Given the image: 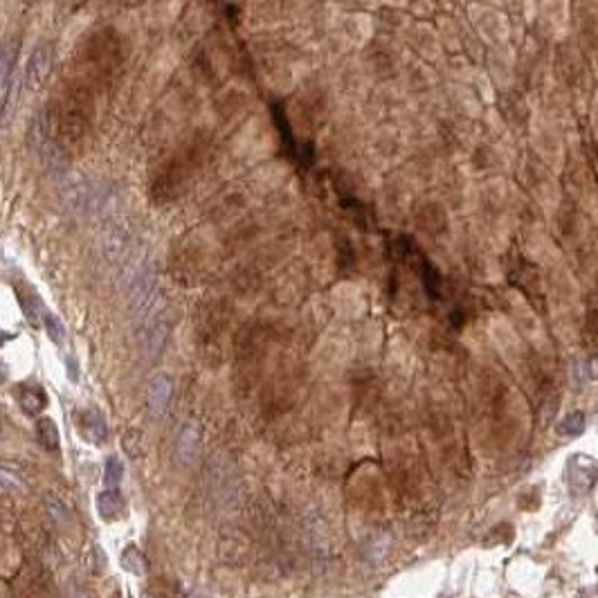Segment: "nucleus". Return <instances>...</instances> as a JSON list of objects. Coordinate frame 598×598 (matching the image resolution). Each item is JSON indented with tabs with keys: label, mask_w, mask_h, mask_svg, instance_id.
<instances>
[{
	"label": "nucleus",
	"mask_w": 598,
	"mask_h": 598,
	"mask_svg": "<svg viewBox=\"0 0 598 598\" xmlns=\"http://www.w3.org/2000/svg\"><path fill=\"white\" fill-rule=\"evenodd\" d=\"M131 308L138 313V315H147V313L153 308V304L158 299V270L153 263L142 265L138 274L131 281Z\"/></svg>",
	"instance_id": "f257e3e1"
},
{
	"label": "nucleus",
	"mask_w": 598,
	"mask_h": 598,
	"mask_svg": "<svg viewBox=\"0 0 598 598\" xmlns=\"http://www.w3.org/2000/svg\"><path fill=\"white\" fill-rule=\"evenodd\" d=\"M50 72H52V54H50V47L41 45L36 47L32 52L30 61H27L25 70H23V81H25V88L27 90H41L45 81L50 79Z\"/></svg>",
	"instance_id": "f03ea898"
},
{
	"label": "nucleus",
	"mask_w": 598,
	"mask_h": 598,
	"mask_svg": "<svg viewBox=\"0 0 598 598\" xmlns=\"http://www.w3.org/2000/svg\"><path fill=\"white\" fill-rule=\"evenodd\" d=\"M171 392H174V383H171L167 374H158L151 378L147 387V410L153 419H163L171 401Z\"/></svg>",
	"instance_id": "7ed1b4c3"
},
{
	"label": "nucleus",
	"mask_w": 598,
	"mask_h": 598,
	"mask_svg": "<svg viewBox=\"0 0 598 598\" xmlns=\"http://www.w3.org/2000/svg\"><path fill=\"white\" fill-rule=\"evenodd\" d=\"M25 85L23 81V74L18 72V68L12 72V77H9V81L5 83L3 88V106H0V122L3 124H9V122L14 119L16 110H18V101H21V88Z\"/></svg>",
	"instance_id": "20e7f679"
},
{
	"label": "nucleus",
	"mask_w": 598,
	"mask_h": 598,
	"mask_svg": "<svg viewBox=\"0 0 598 598\" xmlns=\"http://www.w3.org/2000/svg\"><path fill=\"white\" fill-rule=\"evenodd\" d=\"M27 140H30V147L41 153V151L50 144V117H47V110L41 108L30 122V128H27Z\"/></svg>",
	"instance_id": "39448f33"
},
{
	"label": "nucleus",
	"mask_w": 598,
	"mask_h": 598,
	"mask_svg": "<svg viewBox=\"0 0 598 598\" xmlns=\"http://www.w3.org/2000/svg\"><path fill=\"white\" fill-rule=\"evenodd\" d=\"M196 450H198V427L187 423L183 427V432L178 436V443H176V454H178V461L183 466H189L196 457Z\"/></svg>",
	"instance_id": "423d86ee"
},
{
	"label": "nucleus",
	"mask_w": 598,
	"mask_h": 598,
	"mask_svg": "<svg viewBox=\"0 0 598 598\" xmlns=\"http://www.w3.org/2000/svg\"><path fill=\"white\" fill-rule=\"evenodd\" d=\"M81 427H83L85 439H90L92 443H103V441H106L108 427H106V421H103V416L99 412H94V410L83 412Z\"/></svg>",
	"instance_id": "0eeeda50"
},
{
	"label": "nucleus",
	"mask_w": 598,
	"mask_h": 598,
	"mask_svg": "<svg viewBox=\"0 0 598 598\" xmlns=\"http://www.w3.org/2000/svg\"><path fill=\"white\" fill-rule=\"evenodd\" d=\"M124 510V499L117 490H103L97 495V513L101 520H117Z\"/></svg>",
	"instance_id": "6e6552de"
},
{
	"label": "nucleus",
	"mask_w": 598,
	"mask_h": 598,
	"mask_svg": "<svg viewBox=\"0 0 598 598\" xmlns=\"http://www.w3.org/2000/svg\"><path fill=\"white\" fill-rule=\"evenodd\" d=\"M167 335H169V324L165 319H158L153 322L149 329H147V356L151 360H156L160 356V351H163L165 342H167Z\"/></svg>",
	"instance_id": "1a4fd4ad"
},
{
	"label": "nucleus",
	"mask_w": 598,
	"mask_h": 598,
	"mask_svg": "<svg viewBox=\"0 0 598 598\" xmlns=\"http://www.w3.org/2000/svg\"><path fill=\"white\" fill-rule=\"evenodd\" d=\"M36 434H39V441L45 450H50V452L59 450V427H56L52 419L41 416V419L36 421Z\"/></svg>",
	"instance_id": "9d476101"
},
{
	"label": "nucleus",
	"mask_w": 598,
	"mask_h": 598,
	"mask_svg": "<svg viewBox=\"0 0 598 598\" xmlns=\"http://www.w3.org/2000/svg\"><path fill=\"white\" fill-rule=\"evenodd\" d=\"M45 405H47V396L41 387H30L21 392V407L25 414H30V416L41 414L45 410Z\"/></svg>",
	"instance_id": "9b49d317"
},
{
	"label": "nucleus",
	"mask_w": 598,
	"mask_h": 598,
	"mask_svg": "<svg viewBox=\"0 0 598 598\" xmlns=\"http://www.w3.org/2000/svg\"><path fill=\"white\" fill-rule=\"evenodd\" d=\"M122 567H124L126 572L135 574V576L147 574V569H149V565H147V556L142 554L135 545H128V547L124 549V554H122Z\"/></svg>",
	"instance_id": "f8f14e48"
},
{
	"label": "nucleus",
	"mask_w": 598,
	"mask_h": 598,
	"mask_svg": "<svg viewBox=\"0 0 598 598\" xmlns=\"http://www.w3.org/2000/svg\"><path fill=\"white\" fill-rule=\"evenodd\" d=\"M16 70V41H7L0 47V88H5V83L12 77Z\"/></svg>",
	"instance_id": "ddd939ff"
},
{
	"label": "nucleus",
	"mask_w": 598,
	"mask_h": 598,
	"mask_svg": "<svg viewBox=\"0 0 598 598\" xmlns=\"http://www.w3.org/2000/svg\"><path fill=\"white\" fill-rule=\"evenodd\" d=\"M122 477H124V463L119 461V457H108L103 466V488L117 490Z\"/></svg>",
	"instance_id": "4468645a"
},
{
	"label": "nucleus",
	"mask_w": 598,
	"mask_h": 598,
	"mask_svg": "<svg viewBox=\"0 0 598 598\" xmlns=\"http://www.w3.org/2000/svg\"><path fill=\"white\" fill-rule=\"evenodd\" d=\"M583 430H585V414L583 412H574V414L565 416L558 425V432L563 436H578V434H583Z\"/></svg>",
	"instance_id": "2eb2a0df"
},
{
	"label": "nucleus",
	"mask_w": 598,
	"mask_h": 598,
	"mask_svg": "<svg viewBox=\"0 0 598 598\" xmlns=\"http://www.w3.org/2000/svg\"><path fill=\"white\" fill-rule=\"evenodd\" d=\"M43 324H45L47 335H50V340L54 342V344H63V342H65V329L59 322V317H54V315H50V313H45Z\"/></svg>",
	"instance_id": "dca6fc26"
},
{
	"label": "nucleus",
	"mask_w": 598,
	"mask_h": 598,
	"mask_svg": "<svg viewBox=\"0 0 598 598\" xmlns=\"http://www.w3.org/2000/svg\"><path fill=\"white\" fill-rule=\"evenodd\" d=\"M43 499H45V506H47V510H50V515H52L54 520L63 522L65 517H68V508H65V504L54 495V492H45Z\"/></svg>",
	"instance_id": "f3484780"
},
{
	"label": "nucleus",
	"mask_w": 598,
	"mask_h": 598,
	"mask_svg": "<svg viewBox=\"0 0 598 598\" xmlns=\"http://www.w3.org/2000/svg\"><path fill=\"white\" fill-rule=\"evenodd\" d=\"M0 488H5V490H23L25 483L18 479L14 472L0 468Z\"/></svg>",
	"instance_id": "a211bd4d"
},
{
	"label": "nucleus",
	"mask_w": 598,
	"mask_h": 598,
	"mask_svg": "<svg viewBox=\"0 0 598 598\" xmlns=\"http://www.w3.org/2000/svg\"><path fill=\"white\" fill-rule=\"evenodd\" d=\"M7 376H9V372H7V365H5V363H0V383H3V381H7Z\"/></svg>",
	"instance_id": "6ab92c4d"
}]
</instances>
